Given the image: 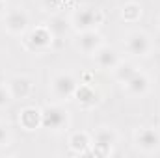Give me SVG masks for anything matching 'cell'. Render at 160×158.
<instances>
[{
  "label": "cell",
  "mask_w": 160,
  "mask_h": 158,
  "mask_svg": "<svg viewBox=\"0 0 160 158\" xmlns=\"http://www.w3.org/2000/svg\"><path fill=\"white\" fill-rule=\"evenodd\" d=\"M41 116H43L41 128H47L48 132H54V134H60V132L67 130L69 125H71V114L62 102L45 104L41 108Z\"/></svg>",
  "instance_id": "obj_1"
},
{
  "label": "cell",
  "mask_w": 160,
  "mask_h": 158,
  "mask_svg": "<svg viewBox=\"0 0 160 158\" xmlns=\"http://www.w3.org/2000/svg\"><path fill=\"white\" fill-rule=\"evenodd\" d=\"M11 102H13V97H11V93L8 89V86L6 84H0V110L8 108Z\"/></svg>",
  "instance_id": "obj_19"
},
{
  "label": "cell",
  "mask_w": 160,
  "mask_h": 158,
  "mask_svg": "<svg viewBox=\"0 0 160 158\" xmlns=\"http://www.w3.org/2000/svg\"><path fill=\"white\" fill-rule=\"evenodd\" d=\"M67 145H69V149L75 155H89V149H91V134L86 132V130H75V132L69 134Z\"/></svg>",
  "instance_id": "obj_15"
},
{
  "label": "cell",
  "mask_w": 160,
  "mask_h": 158,
  "mask_svg": "<svg viewBox=\"0 0 160 158\" xmlns=\"http://www.w3.org/2000/svg\"><path fill=\"white\" fill-rule=\"evenodd\" d=\"M0 2H4V0H0Z\"/></svg>",
  "instance_id": "obj_23"
},
{
  "label": "cell",
  "mask_w": 160,
  "mask_h": 158,
  "mask_svg": "<svg viewBox=\"0 0 160 158\" xmlns=\"http://www.w3.org/2000/svg\"><path fill=\"white\" fill-rule=\"evenodd\" d=\"M123 87L127 89V93L130 97H143L151 89V78H149V75L145 71L136 69V73L123 84Z\"/></svg>",
  "instance_id": "obj_12"
},
{
  "label": "cell",
  "mask_w": 160,
  "mask_h": 158,
  "mask_svg": "<svg viewBox=\"0 0 160 158\" xmlns=\"http://www.w3.org/2000/svg\"><path fill=\"white\" fill-rule=\"evenodd\" d=\"M8 89L13 97V101H22L28 99L34 93V80L28 75H15L8 80Z\"/></svg>",
  "instance_id": "obj_11"
},
{
  "label": "cell",
  "mask_w": 160,
  "mask_h": 158,
  "mask_svg": "<svg viewBox=\"0 0 160 158\" xmlns=\"http://www.w3.org/2000/svg\"><path fill=\"white\" fill-rule=\"evenodd\" d=\"M93 60H95V65L102 71H110L121 62L119 52L114 48V47H108V45H102L95 54H93Z\"/></svg>",
  "instance_id": "obj_13"
},
{
  "label": "cell",
  "mask_w": 160,
  "mask_h": 158,
  "mask_svg": "<svg viewBox=\"0 0 160 158\" xmlns=\"http://www.w3.org/2000/svg\"><path fill=\"white\" fill-rule=\"evenodd\" d=\"M134 147L143 155H155L160 151V128L140 126L134 132Z\"/></svg>",
  "instance_id": "obj_7"
},
{
  "label": "cell",
  "mask_w": 160,
  "mask_h": 158,
  "mask_svg": "<svg viewBox=\"0 0 160 158\" xmlns=\"http://www.w3.org/2000/svg\"><path fill=\"white\" fill-rule=\"evenodd\" d=\"M63 2H67V0H45V6H47V7H58V6H62Z\"/></svg>",
  "instance_id": "obj_21"
},
{
  "label": "cell",
  "mask_w": 160,
  "mask_h": 158,
  "mask_svg": "<svg viewBox=\"0 0 160 158\" xmlns=\"http://www.w3.org/2000/svg\"><path fill=\"white\" fill-rule=\"evenodd\" d=\"M71 28L75 32H86V30H99V26L104 22L102 9L95 6H82L71 15Z\"/></svg>",
  "instance_id": "obj_2"
},
{
  "label": "cell",
  "mask_w": 160,
  "mask_h": 158,
  "mask_svg": "<svg viewBox=\"0 0 160 158\" xmlns=\"http://www.w3.org/2000/svg\"><path fill=\"white\" fill-rule=\"evenodd\" d=\"M19 125L22 130L26 132H36L39 130L43 125V116H41V108L38 106H24L19 112Z\"/></svg>",
  "instance_id": "obj_14"
},
{
  "label": "cell",
  "mask_w": 160,
  "mask_h": 158,
  "mask_svg": "<svg viewBox=\"0 0 160 158\" xmlns=\"http://www.w3.org/2000/svg\"><path fill=\"white\" fill-rule=\"evenodd\" d=\"M78 84V78L73 73H58L50 80V93L58 102H65L75 97Z\"/></svg>",
  "instance_id": "obj_5"
},
{
  "label": "cell",
  "mask_w": 160,
  "mask_h": 158,
  "mask_svg": "<svg viewBox=\"0 0 160 158\" xmlns=\"http://www.w3.org/2000/svg\"><path fill=\"white\" fill-rule=\"evenodd\" d=\"M2 24H4V30H6L9 36L22 37V36L30 30V15H28V11L22 9V7H9V9L4 13Z\"/></svg>",
  "instance_id": "obj_6"
},
{
  "label": "cell",
  "mask_w": 160,
  "mask_h": 158,
  "mask_svg": "<svg viewBox=\"0 0 160 158\" xmlns=\"http://www.w3.org/2000/svg\"><path fill=\"white\" fill-rule=\"evenodd\" d=\"M9 141H11V130L8 126V123L0 121V147L9 145Z\"/></svg>",
  "instance_id": "obj_20"
},
{
  "label": "cell",
  "mask_w": 160,
  "mask_h": 158,
  "mask_svg": "<svg viewBox=\"0 0 160 158\" xmlns=\"http://www.w3.org/2000/svg\"><path fill=\"white\" fill-rule=\"evenodd\" d=\"M118 132L112 126H99L93 134H91V149L89 155L95 156H110L118 145Z\"/></svg>",
  "instance_id": "obj_3"
},
{
  "label": "cell",
  "mask_w": 160,
  "mask_h": 158,
  "mask_svg": "<svg viewBox=\"0 0 160 158\" xmlns=\"http://www.w3.org/2000/svg\"><path fill=\"white\" fill-rule=\"evenodd\" d=\"M104 45V37L101 36L99 30H86V32H77L75 47L78 48L82 54L93 56L101 47Z\"/></svg>",
  "instance_id": "obj_9"
},
{
  "label": "cell",
  "mask_w": 160,
  "mask_h": 158,
  "mask_svg": "<svg viewBox=\"0 0 160 158\" xmlns=\"http://www.w3.org/2000/svg\"><path fill=\"white\" fill-rule=\"evenodd\" d=\"M54 39L56 37H54L52 30L48 28V24H39L36 28H30L22 36V47L30 52H43L52 47Z\"/></svg>",
  "instance_id": "obj_4"
},
{
  "label": "cell",
  "mask_w": 160,
  "mask_h": 158,
  "mask_svg": "<svg viewBox=\"0 0 160 158\" xmlns=\"http://www.w3.org/2000/svg\"><path fill=\"white\" fill-rule=\"evenodd\" d=\"M119 15H121V21L134 24V22H138V21L142 19V15H143V7H142L140 2H136V0H128V2H125V4L121 6V13Z\"/></svg>",
  "instance_id": "obj_16"
},
{
  "label": "cell",
  "mask_w": 160,
  "mask_h": 158,
  "mask_svg": "<svg viewBox=\"0 0 160 158\" xmlns=\"http://www.w3.org/2000/svg\"><path fill=\"white\" fill-rule=\"evenodd\" d=\"M134 73H136V65L132 62H123V60L112 69V77H114L116 82H119V84H125Z\"/></svg>",
  "instance_id": "obj_17"
},
{
  "label": "cell",
  "mask_w": 160,
  "mask_h": 158,
  "mask_svg": "<svg viewBox=\"0 0 160 158\" xmlns=\"http://www.w3.org/2000/svg\"><path fill=\"white\" fill-rule=\"evenodd\" d=\"M158 28H160V17H158Z\"/></svg>",
  "instance_id": "obj_22"
},
{
  "label": "cell",
  "mask_w": 160,
  "mask_h": 158,
  "mask_svg": "<svg viewBox=\"0 0 160 158\" xmlns=\"http://www.w3.org/2000/svg\"><path fill=\"white\" fill-rule=\"evenodd\" d=\"M73 99L77 101V104H78L80 108L91 110V108H95V106L101 104L102 95H101V91H99L93 84H84V82H80Z\"/></svg>",
  "instance_id": "obj_10"
},
{
  "label": "cell",
  "mask_w": 160,
  "mask_h": 158,
  "mask_svg": "<svg viewBox=\"0 0 160 158\" xmlns=\"http://www.w3.org/2000/svg\"><path fill=\"white\" fill-rule=\"evenodd\" d=\"M125 50L132 58H147L153 52V41H151L147 32L132 30L125 37Z\"/></svg>",
  "instance_id": "obj_8"
},
{
  "label": "cell",
  "mask_w": 160,
  "mask_h": 158,
  "mask_svg": "<svg viewBox=\"0 0 160 158\" xmlns=\"http://www.w3.org/2000/svg\"><path fill=\"white\" fill-rule=\"evenodd\" d=\"M47 24H48V28L52 30L54 37H62V36L67 32V28H71V21L65 19V17H62V15H54V17H50V21H48Z\"/></svg>",
  "instance_id": "obj_18"
}]
</instances>
